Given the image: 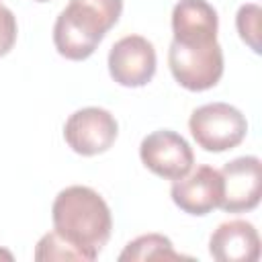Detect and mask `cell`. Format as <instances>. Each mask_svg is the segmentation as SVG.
<instances>
[{"label": "cell", "mask_w": 262, "mask_h": 262, "mask_svg": "<svg viewBox=\"0 0 262 262\" xmlns=\"http://www.w3.org/2000/svg\"><path fill=\"white\" fill-rule=\"evenodd\" d=\"M53 229L76 246L88 262L96 260L113 231L111 209L90 186L74 184L57 192L51 205Z\"/></svg>", "instance_id": "cell-1"}, {"label": "cell", "mask_w": 262, "mask_h": 262, "mask_svg": "<svg viewBox=\"0 0 262 262\" xmlns=\"http://www.w3.org/2000/svg\"><path fill=\"white\" fill-rule=\"evenodd\" d=\"M121 12L123 0H70L53 25L57 53L72 61L90 57Z\"/></svg>", "instance_id": "cell-2"}, {"label": "cell", "mask_w": 262, "mask_h": 262, "mask_svg": "<svg viewBox=\"0 0 262 262\" xmlns=\"http://www.w3.org/2000/svg\"><path fill=\"white\" fill-rule=\"evenodd\" d=\"M188 129L199 147L219 154L246 139L248 121L239 108L227 102H209L192 111Z\"/></svg>", "instance_id": "cell-3"}, {"label": "cell", "mask_w": 262, "mask_h": 262, "mask_svg": "<svg viewBox=\"0 0 262 262\" xmlns=\"http://www.w3.org/2000/svg\"><path fill=\"white\" fill-rule=\"evenodd\" d=\"M168 66L182 88L203 92L213 88L223 76V49L217 41L201 45L172 41L168 49Z\"/></svg>", "instance_id": "cell-4"}, {"label": "cell", "mask_w": 262, "mask_h": 262, "mask_svg": "<svg viewBox=\"0 0 262 262\" xmlns=\"http://www.w3.org/2000/svg\"><path fill=\"white\" fill-rule=\"evenodd\" d=\"M119 135L115 115L100 106H84L72 113L63 125L66 143L80 156H98L106 151Z\"/></svg>", "instance_id": "cell-5"}, {"label": "cell", "mask_w": 262, "mask_h": 262, "mask_svg": "<svg viewBox=\"0 0 262 262\" xmlns=\"http://www.w3.org/2000/svg\"><path fill=\"white\" fill-rule=\"evenodd\" d=\"M143 166L160 178L176 180L192 170L194 154L188 141L170 129H158L145 135L139 143Z\"/></svg>", "instance_id": "cell-6"}, {"label": "cell", "mask_w": 262, "mask_h": 262, "mask_svg": "<svg viewBox=\"0 0 262 262\" xmlns=\"http://www.w3.org/2000/svg\"><path fill=\"white\" fill-rule=\"evenodd\" d=\"M156 66V49L141 35L121 37L108 51V74L117 84L127 88H139L151 82Z\"/></svg>", "instance_id": "cell-7"}, {"label": "cell", "mask_w": 262, "mask_h": 262, "mask_svg": "<svg viewBox=\"0 0 262 262\" xmlns=\"http://www.w3.org/2000/svg\"><path fill=\"white\" fill-rule=\"evenodd\" d=\"M223 199L219 209L225 213H246L258 207L262 194V164L256 156H242L223 166Z\"/></svg>", "instance_id": "cell-8"}, {"label": "cell", "mask_w": 262, "mask_h": 262, "mask_svg": "<svg viewBox=\"0 0 262 262\" xmlns=\"http://www.w3.org/2000/svg\"><path fill=\"white\" fill-rule=\"evenodd\" d=\"M170 196L180 211L203 217L221 205L223 199L221 174L211 166H199L196 170L172 182Z\"/></svg>", "instance_id": "cell-9"}, {"label": "cell", "mask_w": 262, "mask_h": 262, "mask_svg": "<svg viewBox=\"0 0 262 262\" xmlns=\"http://www.w3.org/2000/svg\"><path fill=\"white\" fill-rule=\"evenodd\" d=\"M217 10L207 0H178L172 8V33L182 45L217 41Z\"/></svg>", "instance_id": "cell-10"}, {"label": "cell", "mask_w": 262, "mask_h": 262, "mask_svg": "<svg viewBox=\"0 0 262 262\" xmlns=\"http://www.w3.org/2000/svg\"><path fill=\"white\" fill-rule=\"evenodd\" d=\"M209 254L219 262H254L260 258L258 229L244 219L225 221L211 233Z\"/></svg>", "instance_id": "cell-11"}, {"label": "cell", "mask_w": 262, "mask_h": 262, "mask_svg": "<svg viewBox=\"0 0 262 262\" xmlns=\"http://www.w3.org/2000/svg\"><path fill=\"white\" fill-rule=\"evenodd\" d=\"M184 258L178 254L170 242V237L160 233H145L135 237L125 246L119 254L121 262H141V260H180Z\"/></svg>", "instance_id": "cell-12"}, {"label": "cell", "mask_w": 262, "mask_h": 262, "mask_svg": "<svg viewBox=\"0 0 262 262\" xmlns=\"http://www.w3.org/2000/svg\"><path fill=\"white\" fill-rule=\"evenodd\" d=\"M35 260L37 262H53V260H74V262H88L86 256L72 246L68 239H63L55 229L45 233L35 248Z\"/></svg>", "instance_id": "cell-13"}, {"label": "cell", "mask_w": 262, "mask_h": 262, "mask_svg": "<svg viewBox=\"0 0 262 262\" xmlns=\"http://www.w3.org/2000/svg\"><path fill=\"white\" fill-rule=\"evenodd\" d=\"M260 6L256 2L239 6L235 14V27L242 37V41L254 51L260 53Z\"/></svg>", "instance_id": "cell-14"}, {"label": "cell", "mask_w": 262, "mask_h": 262, "mask_svg": "<svg viewBox=\"0 0 262 262\" xmlns=\"http://www.w3.org/2000/svg\"><path fill=\"white\" fill-rule=\"evenodd\" d=\"M16 16L12 14L10 8H6L4 4H0V57L6 55L14 43H16Z\"/></svg>", "instance_id": "cell-15"}, {"label": "cell", "mask_w": 262, "mask_h": 262, "mask_svg": "<svg viewBox=\"0 0 262 262\" xmlns=\"http://www.w3.org/2000/svg\"><path fill=\"white\" fill-rule=\"evenodd\" d=\"M35 2H47V0H35Z\"/></svg>", "instance_id": "cell-16"}]
</instances>
